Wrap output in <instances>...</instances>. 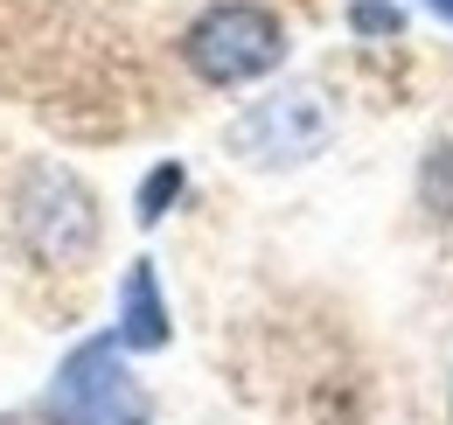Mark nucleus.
<instances>
[{"instance_id": "obj_1", "label": "nucleus", "mask_w": 453, "mask_h": 425, "mask_svg": "<svg viewBox=\"0 0 453 425\" xmlns=\"http://www.w3.org/2000/svg\"><path fill=\"white\" fill-rule=\"evenodd\" d=\"M42 425H154V398L133 376L119 335H91L57 363L42 390Z\"/></svg>"}, {"instance_id": "obj_2", "label": "nucleus", "mask_w": 453, "mask_h": 425, "mask_svg": "<svg viewBox=\"0 0 453 425\" xmlns=\"http://www.w3.org/2000/svg\"><path fill=\"white\" fill-rule=\"evenodd\" d=\"M181 56H188V70L203 84L237 91V84H258V77H273L286 63V28H280V14L258 7V0H217V7H203L188 21Z\"/></svg>"}, {"instance_id": "obj_3", "label": "nucleus", "mask_w": 453, "mask_h": 425, "mask_svg": "<svg viewBox=\"0 0 453 425\" xmlns=\"http://www.w3.org/2000/svg\"><path fill=\"white\" fill-rule=\"evenodd\" d=\"M14 223H21L28 251L50 266H84L98 244V203L70 167H28L21 196H14Z\"/></svg>"}, {"instance_id": "obj_4", "label": "nucleus", "mask_w": 453, "mask_h": 425, "mask_svg": "<svg viewBox=\"0 0 453 425\" xmlns=\"http://www.w3.org/2000/svg\"><path fill=\"white\" fill-rule=\"evenodd\" d=\"M328 133H335V119L321 105V91L293 84V91H273L230 119V154L251 160V167H300L328 147Z\"/></svg>"}, {"instance_id": "obj_5", "label": "nucleus", "mask_w": 453, "mask_h": 425, "mask_svg": "<svg viewBox=\"0 0 453 425\" xmlns=\"http://www.w3.org/2000/svg\"><path fill=\"white\" fill-rule=\"evenodd\" d=\"M119 342H126V356H161L174 342V321H168V293H161V272L154 259H140V266H126L119 279Z\"/></svg>"}, {"instance_id": "obj_6", "label": "nucleus", "mask_w": 453, "mask_h": 425, "mask_svg": "<svg viewBox=\"0 0 453 425\" xmlns=\"http://www.w3.org/2000/svg\"><path fill=\"white\" fill-rule=\"evenodd\" d=\"M181 189H188V174H181V160H161V167H154V174L140 182V196H133V216H140V223L154 230V223H161V216H168L174 203H181Z\"/></svg>"}, {"instance_id": "obj_7", "label": "nucleus", "mask_w": 453, "mask_h": 425, "mask_svg": "<svg viewBox=\"0 0 453 425\" xmlns=\"http://www.w3.org/2000/svg\"><path fill=\"white\" fill-rule=\"evenodd\" d=\"M349 28L356 35H404V7H391V0H356L349 7Z\"/></svg>"}, {"instance_id": "obj_8", "label": "nucleus", "mask_w": 453, "mask_h": 425, "mask_svg": "<svg viewBox=\"0 0 453 425\" xmlns=\"http://www.w3.org/2000/svg\"><path fill=\"white\" fill-rule=\"evenodd\" d=\"M426 14H440V21H453V0H418Z\"/></svg>"}]
</instances>
